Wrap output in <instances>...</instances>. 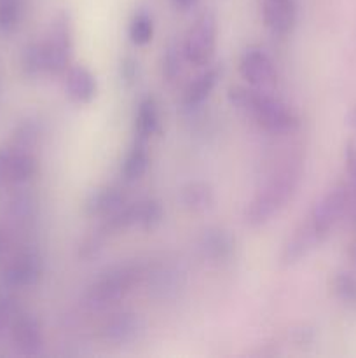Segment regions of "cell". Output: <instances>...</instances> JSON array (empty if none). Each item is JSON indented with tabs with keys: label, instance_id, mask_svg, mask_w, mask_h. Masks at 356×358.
<instances>
[{
	"label": "cell",
	"instance_id": "obj_8",
	"mask_svg": "<svg viewBox=\"0 0 356 358\" xmlns=\"http://www.w3.org/2000/svg\"><path fill=\"white\" fill-rule=\"evenodd\" d=\"M239 73L248 86L260 87L271 86L276 79L274 62L271 56L258 45H250L243 51L239 58Z\"/></svg>",
	"mask_w": 356,
	"mask_h": 358
},
{
	"label": "cell",
	"instance_id": "obj_12",
	"mask_svg": "<svg viewBox=\"0 0 356 358\" xmlns=\"http://www.w3.org/2000/svg\"><path fill=\"white\" fill-rule=\"evenodd\" d=\"M10 336H13L16 350L23 355H38L42 352V346H44L42 327L37 318H34L31 315L14 317Z\"/></svg>",
	"mask_w": 356,
	"mask_h": 358
},
{
	"label": "cell",
	"instance_id": "obj_6",
	"mask_svg": "<svg viewBox=\"0 0 356 358\" xmlns=\"http://www.w3.org/2000/svg\"><path fill=\"white\" fill-rule=\"evenodd\" d=\"M349 205V196L344 187H335L328 191L316 205L311 210L306 224L311 227L313 234L318 241H323L330 236L342 217L346 215V210Z\"/></svg>",
	"mask_w": 356,
	"mask_h": 358
},
{
	"label": "cell",
	"instance_id": "obj_10",
	"mask_svg": "<svg viewBox=\"0 0 356 358\" xmlns=\"http://www.w3.org/2000/svg\"><path fill=\"white\" fill-rule=\"evenodd\" d=\"M65 77V93L70 101L77 105H87L96 98L98 80L89 69L82 65H70Z\"/></svg>",
	"mask_w": 356,
	"mask_h": 358
},
{
	"label": "cell",
	"instance_id": "obj_9",
	"mask_svg": "<svg viewBox=\"0 0 356 358\" xmlns=\"http://www.w3.org/2000/svg\"><path fill=\"white\" fill-rule=\"evenodd\" d=\"M42 278V261L37 254L24 252L17 255L2 273V282L7 289L21 290L37 285Z\"/></svg>",
	"mask_w": 356,
	"mask_h": 358
},
{
	"label": "cell",
	"instance_id": "obj_26",
	"mask_svg": "<svg viewBox=\"0 0 356 358\" xmlns=\"http://www.w3.org/2000/svg\"><path fill=\"white\" fill-rule=\"evenodd\" d=\"M37 136H38L37 126L31 124V122H23V124L16 129V133H14L13 147L14 149L28 150V147H31L35 143Z\"/></svg>",
	"mask_w": 356,
	"mask_h": 358
},
{
	"label": "cell",
	"instance_id": "obj_28",
	"mask_svg": "<svg viewBox=\"0 0 356 358\" xmlns=\"http://www.w3.org/2000/svg\"><path fill=\"white\" fill-rule=\"evenodd\" d=\"M16 317V303L9 296H0V331Z\"/></svg>",
	"mask_w": 356,
	"mask_h": 358
},
{
	"label": "cell",
	"instance_id": "obj_27",
	"mask_svg": "<svg viewBox=\"0 0 356 358\" xmlns=\"http://www.w3.org/2000/svg\"><path fill=\"white\" fill-rule=\"evenodd\" d=\"M119 70H121V79L126 86H133V84L138 83L140 73H142L138 59H135L133 56H124V58L121 59Z\"/></svg>",
	"mask_w": 356,
	"mask_h": 358
},
{
	"label": "cell",
	"instance_id": "obj_22",
	"mask_svg": "<svg viewBox=\"0 0 356 358\" xmlns=\"http://www.w3.org/2000/svg\"><path fill=\"white\" fill-rule=\"evenodd\" d=\"M164 220V208L157 199H143L136 203V227L154 231Z\"/></svg>",
	"mask_w": 356,
	"mask_h": 358
},
{
	"label": "cell",
	"instance_id": "obj_29",
	"mask_svg": "<svg viewBox=\"0 0 356 358\" xmlns=\"http://www.w3.org/2000/svg\"><path fill=\"white\" fill-rule=\"evenodd\" d=\"M10 156H13V149H0V185L9 184Z\"/></svg>",
	"mask_w": 356,
	"mask_h": 358
},
{
	"label": "cell",
	"instance_id": "obj_5",
	"mask_svg": "<svg viewBox=\"0 0 356 358\" xmlns=\"http://www.w3.org/2000/svg\"><path fill=\"white\" fill-rule=\"evenodd\" d=\"M216 37H218V27L215 16L209 13L199 16L188 28L181 45L187 63L194 66L209 65L215 56Z\"/></svg>",
	"mask_w": 356,
	"mask_h": 358
},
{
	"label": "cell",
	"instance_id": "obj_32",
	"mask_svg": "<svg viewBox=\"0 0 356 358\" xmlns=\"http://www.w3.org/2000/svg\"><path fill=\"white\" fill-rule=\"evenodd\" d=\"M348 124L356 129V108H353V110L348 114Z\"/></svg>",
	"mask_w": 356,
	"mask_h": 358
},
{
	"label": "cell",
	"instance_id": "obj_17",
	"mask_svg": "<svg viewBox=\"0 0 356 358\" xmlns=\"http://www.w3.org/2000/svg\"><path fill=\"white\" fill-rule=\"evenodd\" d=\"M149 166L150 156L149 150H147L145 140L136 138V142L128 150V154H126L124 161L121 164L122 180L128 182V184H135L140 178H143V175L147 173Z\"/></svg>",
	"mask_w": 356,
	"mask_h": 358
},
{
	"label": "cell",
	"instance_id": "obj_30",
	"mask_svg": "<svg viewBox=\"0 0 356 358\" xmlns=\"http://www.w3.org/2000/svg\"><path fill=\"white\" fill-rule=\"evenodd\" d=\"M346 166H348L349 175H351L353 180L356 182V143L349 142L346 145Z\"/></svg>",
	"mask_w": 356,
	"mask_h": 358
},
{
	"label": "cell",
	"instance_id": "obj_2",
	"mask_svg": "<svg viewBox=\"0 0 356 358\" xmlns=\"http://www.w3.org/2000/svg\"><path fill=\"white\" fill-rule=\"evenodd\" d=\"M142 268L135 262L119 264L101 273L84 292V304L91 310H105L124 299L142 278Z\"/></svg>",
	"mask_w": 356,
	"mask_h": 358
},
{
	"label": "cell",
	"instance_id": "obj_11",
	"mask_svg": "<svg viewBox=\"0 0 356 358\" xmlns=\"http://www.w3.org/2000/svg\"><path fill=\"white\" fill-rule=\"evenodd\" d=\"M262 20L274 35H288L297 23L295 0H262Z\"/></svg>",
	"mask_w": 356,
	"mask_h": 358
},
{
	"label": "cell",
	"instance_id": "obj_1",
	"mask_svg": "<svg viewBox=\"0 0 356 358\" xmlns=\"http://www.w3.org/2000/svg\"><path fill=\"white\" fill-rule=\"evenodd\" d=\"M227 100L236 110L271 133H292L299 128L300 119L292 107L279 98L271 96L260 87L230 86Z\"/></svg>",
	"mask_w": 356,
	"mask_h": 358
},
{
	"label": "cell",
	"instance_id": "obj_23",
	"mask_svg": "<svg viewBox=\"0 0 356 358\" xmlns=\"http://www.w3.org/2000/svg\"><path fill=\"white\" fill-rule=\"evenodd\" d=\"M187 62L184 55V48L178 44H170L164 49L163 55V77L170 83L177 80L184 72V63Z\"/></svg>",
	"mask_w": 356,
	"mask_h": 358
},
{
	"label": "cell",
	"instance_id": "obj_13",
	"mask_svg": "<svg viewBox=\"0 0 356 358\" xmlns=\"http://www.w3.org/2000/svg\"><path fill=\"white\" fill-rule=\"evenodd\" d=\"M199 250L202 257L212 262H225L236 250V240L232 234L220 227H209L201 234Z\"/></svg>",
	"mask_w": 356,
	"mask_h": 358
},
{
	"label": "cell",
	"instance_id": "obj_14",
	"mask_svg": "<svg viewBox=\"0 0 356 358\" xmlns=\"http://www.w3.org/2000/svg\"><path fill=\"white\" fill-rule=\"evenodd\" d=\"M126 205L124 192L114 185H103L89 192L84 203V212L89 217H110Z\"/></svg>",
	"mask_w": 356,
	"mask_h": 358
},
{
	"label": "cell",
	"instance_id": "obj_4",
	"mask_svg": "<svg viewBox=\"0 0 356 358\" xmlns=\"http://www.w3.org/2000/svg\"><path fill=\"white\" fill-rule=\"evenodd\" d=\"M44 45L47 55V73L63 76L73 56V27L68 13H59L52 20Z\"/></svg>",
	"mask_w": 356,
	"mask_h": 358
},
{
	"label": "cell",
	"instance_id": "obj_20",
	"mask_svg": "<svg viewBox=\"0 0 356 358\" xmlns=\"http://www.w3.org/2000/svg\"><path fill=\"white\" fill-rule=\"evenodd\" d=\"M21 70L27 77H38L47 72V55L44 42H30L21 52Z\"/></svg>",
	"mask_w": 356,
	"mask_h": 358
},
{
	"label": "cell",
	"instance_id": "obj_3",
	"mask_svg": "<svg viewBox=\"0 0 356 358\" xmlns=\"http://www.w3.org/2000/svg\"><path fill=\"white\" fill-rule=\"evenodd\" d=\"M299 175L293 170H286L272 178L260 192L244 208V222L251 227L267 224L274 215H278L286 203L295 194Z\"/></svg>",
	"mask_w": 356,
	"mask_h": 358
},
{
	"label": "cell",
	"instance_id": "obj_31",
	"mask_svg": "<svg viewBox=\"0 0 356 358\" xmlns=\"http://www.w3.org/2000/svg\"><path fill=\"white\" fill-rule=\"evenodd\" d=\"M175 9L181 10V13H188V10L195 9V6L199 3V0H171Z\"/></svg>",
	"mask_w": 356,
	"mask_h": 358
},
{
	"label": "cell",
	"instance_id": "obj_21",
	"mask_svg": "<svg viewBox=\"0 0 356 358\" xmlns=\"http://www.w3.org/2000/svg\"><path fill=\"white\" fill-rule=\"evenodd\" d=\"M129 42L136 48H143L154 38V20L147 10H136L128 27Z\"/></svg>",
	"mask_w": 356,
	"mask_h": 358
},
{
	"label": "cell",
	"instance_id": "obj_25",
	"mask_svg": "<svg viewBox=\"0 0 356 358\" xmlns=\"http://www.w3.org/2000/svg\"><path fill=\"white\" fill-rule=\"evenodd\" d=\"M23 14L21 0H0V31L13 34L17 28Z\"/></svg>",
	"mask_w": 356,
	"mask_h": 358
},
{
	"label": "cell",
	"instance_id": "obj_19",
	"mask_svg": "<svg viewBox=\"0 0 356 358\" xmlns=\"http://www.w3.org/2000/svg\"><path fill=\"white\" fill-rule=\"evenodd\" d=\"M159 129V107L154 96L140 100L135 114V133L138 140H147Z\"/></svg>",
	"mask_w": 356,
	"mask_h": 358
},
{
	"label": "cell",
	"instance_id": "obj_15",
	"mask_svg": "<svg viewBox=\"0 0 356 358\" xmlns=\"http://www.w3.org/2000/svg\"><path fill=\"white\" fill-rule=\"evenodd\" d=\"M220 77H222V66L220 65H208L194 80H191L184 91V105L187 108L199 107L205 103L213 93V90L218 84Z\"/></svg>",
	"mask_w": 356,
	"mask_h": 358
},
{
	"label": "cell",
	"instance_id": "obj_7",
	"mask_svg": "<svg viewBox=\"0 0 356 358\" xmlns=\"http://www.w3.org/2000/svg\"><path fill=\"white\" fill-rule=\"evenodd\" d=\"M145 334V322L133 311H121L103 322L100 336L105 343L114 346H126L140 341Z\"/></svg>",
	"mask_w": 356,
	"mask_h": 358
},
{
	"label": "cell",
	"instance_id": "obj_24",
	"mask_svg": "<svg viewBox=\"0 0 356 358\" xmlns=\"http://www.w3.org/2000/svg\"><path fill=\"white\" fill-rule=\"evenodd\" d=\"M332 290L339 301L356 308V276L346 271L337 273L332 280Z\"/></svg>",
	"mask_w": 356,
	"mask_h": 358
},
{
	"label": "cell",
	"instance_id": "obj_16",
	"mask_svg": "<svg viewBox=\"0 0 356 358\" xmlns=\"http://www.w3.org/2000/svg\"><path fill=\"white\" fill-rule=\"evenodd\" d=\"M320 241L316 240V236L313 234L311 227L306 222L300 224L295 231H293L292 236L288 238V241L285 243L281 252V261L283 264L292 266L297 264L300 259L306 257L311 250H313Z\"/></svg>",
	"mask_w": 356,
	"mask_h": 358
},
{
	"label": "cell",
	"instance_id": "obj_33",
	"mask_svg": "<svg viewBox=\"0 0 356 358\" xmlns=\"http://www.w3.org/2000/svg\"><path fill=\"white\" fill-rule=\"evenodd\" d=\"M351 254H353V259H355V261H356V245H353V250H351Z\"/></svg>",
	"mask_w": 356,
	"mask_h": 358
},
{
	"label": "cell",
	"instance_id": "obj_18",
	"mask_svg": "<svg viewBox=\"0 0 356 358\" xmlns=\"http://www.w3.org/2000/svg\"><path fill=\"white\" fill-rule=\"evenodd\" d=\"M180 201L188 212L205 213L215 205V192H213L212 185L206 182H191L181 187Z\"/></svg>",
	"mask_w": 356,
	"mask_h": 358
}]
</instances>
